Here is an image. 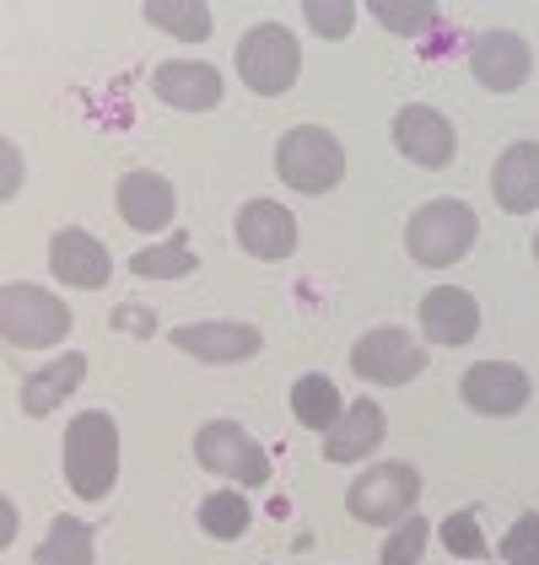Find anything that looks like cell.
<instances>
[{
    "label": "cell",
    "instance_id": "obj_1",
    "mask_svg": "<svg viewBox=\"0 0 539 565\" xmlns=\"http://www.w3.org/2000/svg\"><path fill=\"white\" fill-rule=\"evenodd\" d=\"M65 479L82 501H108L114 479H119V426L103 409H82L65 426Z\"/></svg>",
    "mask_w": 539,
    "mask_h": 565
},
{
    "label": "cell",
    "instance_id": "obj_2",
    "mask_svg": "<svg viewBox=\"0 0 539 565\" xmlns=\"http://www.w3.org/2000/svg\"><path fill=\"white\" fill-rule=\"evenodd\" d=\"M475 232H480V221H475V211H469L464 200H432V205H421V211L410 216L404 248H410L415 264L443 269V264H458L475 248Z\"/></svg>",
    "mask_w": 539,
    "mask_h": 565
},
{
    "label": "cell",
    "instance_id": "obj_3",
    "mask_svg": "<svg viewBox=\"0 0 539 565\" xmlns=\"http://www.w3.org/2000/svg\"><path fill=\"white\" fill-rule=\"evenodd\" d=\"M275 173L286 178L297 194H329L346 178V151L324 125H297L275 146Z\"/></svg>",
    "mask_w": 539,
    "mask_h": 565
},
{
    "label": "cell",
    "instance_id": "obj_4",
    "mask_svg": "<svg viewBox=\"0 0 539 565\" xmlns=\"http://www.w3.org/2000/svg\"><path fill=\"white\" fill-rule=\"evenodd\" d=\"M0 334L11 350H49L71 334V307L44 286H6L0 291Z\"/></svg>",
    "mask_w": 539,
    "mask_h": 565
},
{
    "label": "cell",
    "instance_id": "obj_5",
    "mask_svg": "<svg viewBox=\"0 0 539 565\" xmlns=\"http://www.w3.org/2000/svg\"><path fill=\"white\" fill-rule=\"evenodd\" d=\"M297 71H303V49H297V39L281 22H260V28L243 33V44H237V76L249 82V92L281 97V92L297 82Z\"/></svg>",
    "mask_w": 539,
    "mask_h": 565
},
{
    "label": "cell",
    "instance_id": "obj_6",
    "mask_svg": "<svg viewBox=\"0 0 539 565\" xmlns=\"http://www.w3.org/2000/svg\"><path fill=\"white\" fill-rule=\"evenodd\" d=\"M415 501H421V475L410 463H372L346 490V512L357 522H404L415 518Z\"/></svg>",
    "mask_w": 539,
    "mask_h": 565
},
{
    "label": "cell",
    "instance_id": "obj_7",
    "mask_svg": "<svg viewBox=\"0 0 539 565\" xmlns=\"http://www.w3.org/2000/svg\"><path fill=\"white\" fill-rule=\"evenodd\" d=\"M194 458H200V469H211V475H222V479H237V484H249V490L270 484L265 447L243 431L237 420H211V426H200V436H194Z\"/></svg>",
    "mask_w": 539,
    "mask_h": 565
},
{
    "label": "cell",
    "instance_id": "obj_8",
    "mask_svg": "<svg viewBox=\"0 0 539 565\" xmlns=\"http://www.w3.org/2000/svg\"><path fill=\"white\" fill-rule=\"evenodd\" d=\"M351 372L361 383H410L426 372V350L415 345L404 329H372L351 350Z\"/></svg>",
    "mask_w": 539,
    "mask_h": 565
},
{
    "label": "cell",
    "instance_id": "obj_9",
    "mask_svg": "<svg viewBox=\"0 0 539 565\" xmlns=\"http://www.w3.org/2000/svg\"><path fill=\"white\" fill-rule=\"evenodd\" d=\"M464 404L475 409V415H518L524 404H529V372L524 366H512V361H475L469 372H464Z\"/></svg>",
    "mask_w": 539,
    "mask_h": 565
},
{
    "label": "cell",
    "instance_id": "obj_10",
    "mask_svg": "<svg viewBox=\"0 0 539 565\" xmlns=\"http://www.w3.org/2000/svg\"><path fill=\"white\" fill-rule=\"evenodd\" d=\"M394 146H400L415 168H448L453 151H458V135H453V125L437 108L410 103V108L394 114Z\"/></svg>",
    "mask_w": 539,
    "mask_h": 565
},
{
    "label": "cell",
    "instance_id": "obj_11",
    "mask_svg": "<svg viewBox=\"0 0 539 565\" xmlns=\"http://www.w3.org/2000/svg\"><path fill=\"white\" fill-rule=\"evenodd\" d=\"M469 71H475V82L492 92H518L529 82V71H535V54L529 44L518 39V33H480L475 44H469Z\"/></svg>",
    "mask_w": 539,
    "mask_h": 565
},
{
    "label": "cell",
    "instance_id": "obj_12",
    "mask_svg": "<svg viewBox=\"0 0 539 565\" xmlns=\"http://www.w3.org/2000/svg\"><path fill=\"white\" fill-rule=\"evenodd\" d=\"M173 345L194 361H211V366H232V361H254L265 334L254 323H183L173 329Z\"/></svg>",
    "mask_w": 539,
    "mask_h": 565
},
{
    "label": "cell",
    "instance_id": "obj_13",
    "mask_svg": "<svg viewBox=\"0 0 539 565\" xmlns=\"http://www.w3.org/2000/svg\"><path fill=\"white\" fill-rule=\"evenodd\" d=\"M151 92H157L168 108L205 114V108H216V103H222V71H216V65H205V60H168V65H157Z\"/></svg>",
    "mask_w": 539,
    "mask_h": 565
},
{
    "label": "cell",
    "instance_id": "obj_14",
    "mask_svg": "<svg viewBox=\"0 0 539 565\" xmlns=\"http://www.w3.org/2000/svg\"><path fill=\"white\" fill-rule=\"evenodd\" d=\"M49 269L65 280V286H82V291H97V286H108V248L82 232V226H65V232H54V243H49Z\"/></svg>",
    "mask_w": 539,
    "mask_h": 565
},
{
    "label": "cell",
    "instance_id": "obj_15",
    "mask_svg": "<svg viewBox=\"0 0 539 565\" xmlns=\"http://www.w3.org/2000/svg\"><path fill=\"white\" fill-rule=\"evenodd\" d=\"M173 211H179V194H173V183L162 173H125L119 178V216L125 226L135 232H162V226H173Z\"/></svg>",
    "mask_w": 539,
    "mask_h": 565
},
{
    "label": "cell",
    "instance_id": "obj_16",
    "mask_svg": "<svg viewBox=\"0 0 539 565\" xmlns=\"http://www.w3.org/2000/svg\"><path fill=\"white\" fill-rule=\"evenodd\" d=\"M421 329L432 345H469L480 334V307L458 286H437L421 297Z\"/></svg>",
    "mask_w": 539,
    "mask_h": 565
},
{
    "label": "cell",
    "instance_id": "obj_17",
    "mask_svg": "<svg viewBox=\"0 0 539 565\" xmlns=\"http://www.w3.org/2000/svg\"><path fill=\"white\" fill-rule=\"evenodd\" d=\"M492 194L501 211L524 216V211H539V140H518L496 157L492 168Z\"/></svg>",
    "mask_w": 539,
    "mask_h": 565
},
{
    "label": "cell",
    "instance_id": "obj_18",
    "mask_svg": "<svg viewBox=\"0 0 539 565\" xmlns=\"http://www.w3.org/2000/svg\"><path fill=\"white\" fill-rule=\"evenodd\" d=\"M237 243L254 254V259H286L297 248V216L275 200H249L237 211Z\"/></svg>",
    "mask_w": 539,
    "mask_h": 565
},
{
    "label": "cell",
    "instance_id": "obj_19",
    "mask_svg": "<svg viewBox=\"0 0 539 565\" xmlns=\"http://www.w3.org/2000/svg\"><path fill=\"white\" fill-rule=\"evenodd\" d=\"M383 436H389L383 409H378L372 398H357V404L324 431V463H357V458H367Z\"/></svg>",
    "mask_w": 539,
    "mask_h": 565
},
{
    "label": "cell",
    "instance_id": "obj_20",
    "mask_svg": "<svg viewBox=\"0 0 539 565\" xmlns=\"http://www.w3.org/2000/svg\"><path fill=\"white\" fill-rule=\"evenodd\" d=\"M87 377V361L82 355H60V361H49L39 366L33 377H22V393H17V404H22V415H49L65 393H76V383Z\"/></svg>",
    "mask_w": 539,
    "mask_h": 565
},
{
    "label": "cell",
    "instance_id": "obj_21",
    "mask_svg": "<svg viewBox=\"0 0 539 565\" xmlns=\"http://www.w3.org/2000/svg\"><path fill=\"white\" fill-rule=\"evenodd\" d=\"M292 415L308 426V431H329L340 415H346V404H340V388L324 377V372H308V377H297V388H292Z\"/></svg>",
    "mask_w": 539,
    "mask_h": 565
},
{
    "label": "cell",
    "instance_id": "obj_22",
    "mask_svg": "<svg viewBox=\"0 0 539 565\" xmlns=\"http://www.w3.org/2000/svg\"><path fill=\"white\" fill-rule=\"evenodd\" d=\"M33 565H92V522L54 518L44 544L33 550Z\"/></svg>",
    "mask_w": 539,
    "mask_h": 565
},
{
    "label": "cell",
    "instance_id": "obj_23",
    "mask_svg": "<svg viewBox=\"0 0 539 565\" xmlns=\"http://www.w3.org/2000/svg\"><path fill=\"white\" fill-rule=\"evenodd\" d=\"M146 22L162 28V33H173V39H183V44H205L211 39V11L200 0H151L146 6Z\"/></svg>",
    "mask_w": 539,
    "mask_h": 565
},
{
    "label": "cell",
    "instance_id": "obj_24",
    "mask_svg": "<svg viewBox=\"0 0 539 565\" xmlns=\"http://www.w3.org/2000/svg\"><path fill=\"white\" fill-rule=\"evenodd\" d=\"M249 522H254V512H249V501H243L237 490H216V495L200 501V527H205L211 539H243Z\"/></svg>",
    "mask_w": 539,
    "mask_h": 565
},
{
    "label": "cell",
    "instance_id": "obj_25",
    "mask_svg": "<svg viewBox=\"0 0 539 565\" xmlns=\"http://www.w3.org/2000/svg\"><path fill=\"white\" fill-rule=\"evenodd\" d=\"M367 11H372L389 33H400V39H421V33L437 28V6H432V0H372Z\"/></svg>",
    "mask_w": 539,
    "mask_h": 565
},
{
    "label": "cell",
    "instance_id": "obj_26",
    "mask_svg": "<svg viewBox=\"0 0 539 565\" xmlns=\"http://www.w3.org/2000/svg\"><path fill=\"white\" fill-rule=\"evenodd\" d=\"M135 275H146V280H183L189 269H194V254H189V237L173 232L162 248H140L130 259Z\"/></svg>",
    "mask_w": 539,
    "mask_h": 565
},
{
    "label": "cell",
    "instance_id": "obj_27",
    "mask_svg": "<svg viewBox=\"0 0 539 565\" xmlns=\"http://www.w3.org/2000/svg\"><path fill=\"white\" fill-rule=\"evenodd\" d=\"M443 544H448V555H458V561H486V555H492L475 512H453V518L443 522Z\"/></svg>",
    "mask_w": 539,
    "mask_h": 565
},
{
    "label": "cell",
    "instance_id": "obj_28",
    "mask_svg": "<svg viewBox=\"0 0 539 565\" xmlns=\"http://www.w3.org/2000/svg\"><path fill=\"white\" fill-rule=\"evenodd\" d=\"M303 17H308V28H314L318 39H346L357 28V6L351 0H308Z\"/></svg>",
    "mask_w": 539,
    "mask_h": 565
},
{
    "label": "cell",
    "instance_id": "obj_29",
    "mask_svg": "<svg viewBox=\"0 0 539 565\" xmlns=\"http://www.w3.org/2000/svg\"><path fill=\"white\" fill-rule=\"evenodd\" d=\"M426 539H432L426 518L400 522V527H394V539L383 544V565H421V550H426Z\"/></svg>",
    "mask_w": 539,
    "mask_h": 565
},
{
    "label": "cell",
    "instance_id": "obj_30",
    "mask_svg": "<svg viewBox=\"0 0 539 565\" xmlns=\"http://www.w3.org/2000/svg\"><path fill=\"white\" fill-rule=\"evenodd\" d=\"M501 561L507 565H539V512L518 518L501 539Z\"/></svg>",
    "mask_w": 539,
    "mask_h": 565
},
{
    "label": "cell",
    "instance_id": "obj_31",
    "mask_svg": "<svg viewBox=\"0 0 539 565\" xmlns=\"http://www.w3.org/2000/svg\"><path fill=\"white\" fill-rule=\"evenodd\" d=\"M17 183H22V178H17V146H6V183H0V194L11 200V194H17Z\"/></svg>",
    "mask_w": 539,
    "mask_h": 565
},
{
    "label": "cell",
    "instance_id": "obj_32",
    "mask_svg": "<svg viewBox=\"0 0 539 565\" xmlns=\"http://www.w3.org/2000/svg\"><path fill=\"white\" fill-rule=\"evenodd\" d=\"M0 522H6L0 527V544H11V533H17V507L11 501H0Z\"/></svg>",
    "mask_w": 539,
    "mask_h": 565
},
{
    "label": "cell",
    "instance_id": "obj_33",
    "mask_svg": "<svg viewBox=\"0 0 539 565\" xmlns=\"http://www.w3.org/2000/svg\"><path fill=\"white\" fill-rule=\"evenodd\" d=\"M119 323H125V329H140V334H151V329H157V323H151V318H140V312H130V307H125V312H119Z\"/></svg>",
    "mask_w": 539,
    "mask_h": 565
},
{
    "label": "cell",
    "instance_id": "obj_34",
    "mask_svg": "<svg viewBox=\"0 0 539 565\" xmlns=\"http://www.w3.org/2000/svg\"><path fill=\"white\" fill-rule=\"evenodd\" d=\"M535 259H539V232H535Z\"/></svg>",
    "mask_w": 539,
    "mask_h": 565
}]
</instances>
